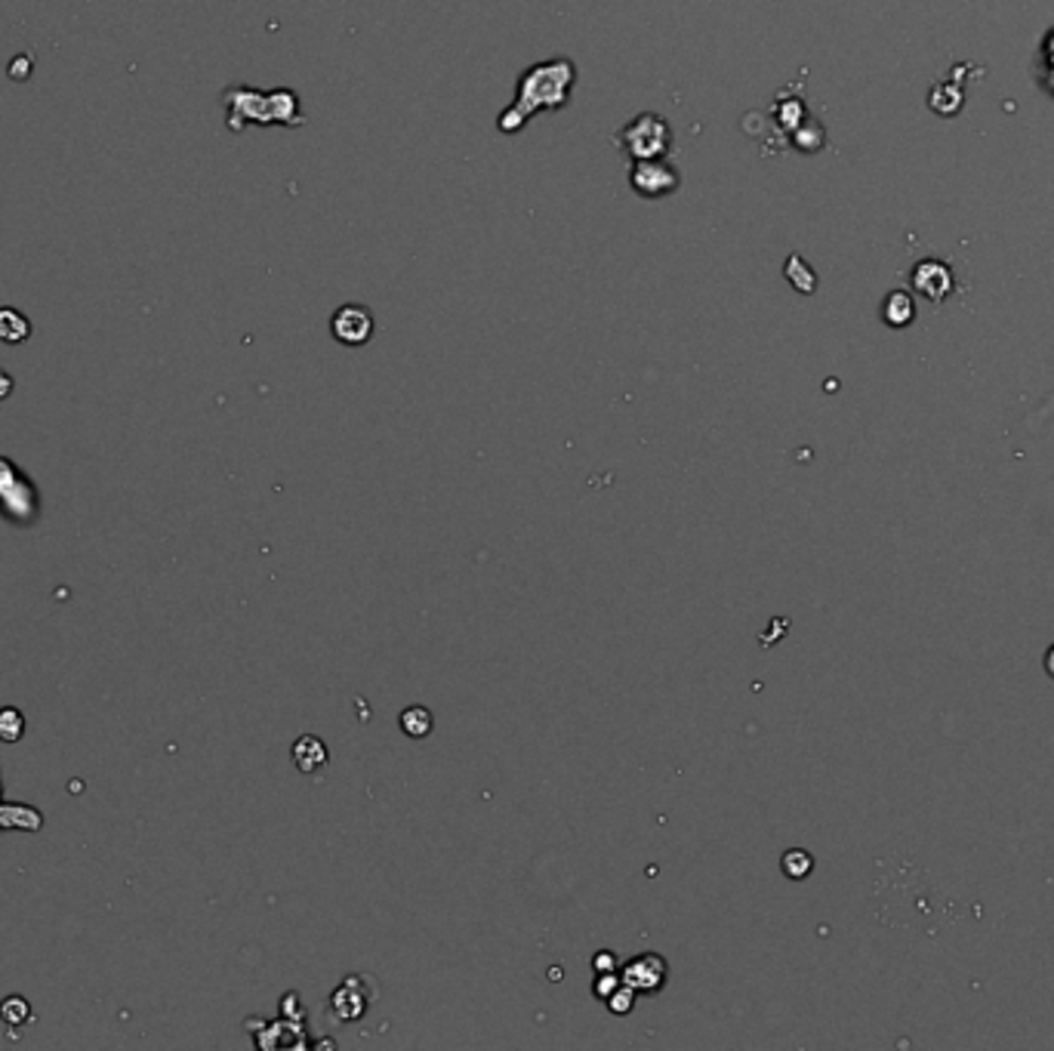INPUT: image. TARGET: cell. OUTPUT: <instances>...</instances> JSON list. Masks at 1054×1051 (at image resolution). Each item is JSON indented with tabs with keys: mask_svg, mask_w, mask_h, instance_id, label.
Wrapping results in <instances>:
<instances>
[{
	"mask_svg": "<svg viewBox=\"0 0 1054 1051\" xmlns=\"http://www.w3.org/2000/svg\"><path fill=\"white\" fill-rule=\"evenodd\" d=\"M577 84V69L567 59L540 62L518 77V93L510 109L500 114L503 133H518L527 121L543 109H564L571 87Z\"/></svg>",
	"mask_w": 1054,
	"mask_h": 1051,
	"instance_id": "6da1fadb",
	"label": "cell"
},
{
	"mask_svg": "<svg viewBox=\"0 0 1054 1051\" xmlns=\"http://www.w3.org/2000/svg\"><path fill=\"white\" fill-rule=\"evenodd\" d=\"M617 143L623 151H629L636 161L641 158H663L670 148V124L660 114H638L636 121H629L626 127L620 130Z\"/></svg>",
	"mask_w": 1054,
	"mask_h": 1051,
	"instance_id": "7a4b0ae2",
	"label": "cell"
},
{
	"mask_svg": "<svg viewBox=\"0 0 1054 1051\" xmlns=\"http://www.w3.org/2000/svg\"><path fill=\"white\" fill-rule=\"evenodd\" d=\"M629 180H633V188L638 195L660 198V195H670V192L678 188V170L666 161H660V158H641V161L633 163Z\"/></svg>",
	"mask_w": 1054,
	"mask_h": 1051,
	"instance_id": "3957f363",
	"label": "cell"
},
{
	"mask_svg": "<svg viewBox=\"0 0 1054 1051\" xmlns=\"http://www.w3.org/2000/svg\"><path fill=\"white\" fill-rule=\"evenodd\" d=\"M330 330H333V337L343 345H364L373 337V315H370L367 306L346 303V306H340L333 311Z\"/></svg>",
	"mask_w": 1054,
	"mask_h": 1051,
	"instance_id": "277c9868",
	"label": "cell"
},
{
	"mask_svg": "<svg viewBox=\"0 0 1054 1051\" xmlns=\"http://www.w3.org/2000/svg\"><path fill=\"white\" fill-rule=\"evenodd\" d=\"M623 983H629L636 993H657L666 983V962L657 953H641L623 965Z\"/></svg>",
	"mask_w": 1054,
	"mask_h": 1051,
	"instance_id": "5b68a950",
	"label": "cell"
},
{
	"mask_svg": "<svg viewBox=\"0 0 1054 1051\" xmlns=\"http://www.w3.org/2000/svg\"><path fill=\"white\" fill-rule=\"evenodd\" d=\"M912 284H916V291L922 293V296H928L931 303H941L946 293L953 291V274H949V269H946L944 262L928 259V262H919V266H916V272H912Z\"/></svg>",
	"mask_w": 1054,
	"mask_h": 1051,
	"instance_id": "8992f818",
	"label": "cell"
},
{
	"mask_svg": "<svg viewBox=\"0 0 1054 1051\" xmlns=\"http://www.w3.org/2000/svg\"><path fill=\"white\" fill-rule=\"evenodd\" d=\"M293 761L303 774H315L328 765V746L321 744L315 734H306L293 744Z\"/></svg>",
	"mask_w": 1054,
	"mask_h": 1051,
	"instance_id": "52a82bcc",
	"label": "cell"
},
{
	"mask_svg": "<svg viewBox=\"0 0 1054 1051\" xmlns=\"http://www.w3.org/2000/svg\"><path fill=\"white\" fill-rule=\"evenodd\" d=\"M32 333V325L25 315H19L16 308H0V340L3 343H22L28 340Z\"/></svg>",
	"mask_w": 1054,
	"mask_h": 1051,
	"instance_id": "ba28073f",
	"label": "cell"
},
{
	"mask_svg": "<svg viewBox=\"0 0 1054 1051\" xmlns=\"http://www.w3.org/2000/svg\"><path fill=\"white\" fill-rule=\"evenodd\" d=\"M885 321H888L891 327H904V325H909L912 321V300H909L907 293H891L888 296V303H885Z\"/></svg>",
	"mask_w": 1054,
	"mask_h": 1051,
	"instance_id": "9c48e42d",
	"label": "cell"
},
{
	"mask_svg": "<svg viewBox=\"0 0 1054 1051\" xmlns=\"http://www.w3.org/2000/svg\"><path fill=\"white\" fill-rule=\"evenodd\" d=\"M401 728H404V734H410V737H426V734L432 731V716H429L422 707H410L404 716H401Z\"/></svg>",
	"mask_w": 1054,
	"mask_h": 1051,
	"instance_id": "30bf717a",
	"label": "cell"
},
{
	"mask_svg": "<svg viewBox=\"0 0 1054 1051\" xmlns=\"http://www.w3.org/2000/svg\"><path fill=\"white\" fill-rule=\"evenodd\" d=\"M22 731H25V719H22V712L13 707L3 709V712H0V741L16 744L19 737H22Z\"/></svg>",
	"mask_w": 1054,
	"mask_h": 1051,
	"instance_id": "8fae6325",
	"label": "cell"
},
{
	"mask_svg": "<svg viewBox=\"0 0 1054 1051\" xmlns=\"http://www.w3.org/2000/svg\"><path fill=\"white\" fill-rule=\"evenodd\" d=\"M811 867H814V860H811L808 852H786V857H783V872L789 879H805L811 872Z\"/></svg>",
	"mask_w": 1054,
	"mask_h": 1051,
	"instance_id": "7c38bea8",
	"label": "cell"
},
{
	"mask_svg": "<svg viewBox=\"0 0 1054 1051\" xmlns=\"http://www.w3.org/2000/svg\"><path fill=\"white\" fill-rule=\"evenodd\" d=\"M608 1002V1009L614 1012V1015H626V1012H633V1002H636V990L629 987V983H620L617 990L611 993V997L604 999Z\"/></svg>",
	"mask_w": 1054,
	"mask_h": 1051,
	"instance_id": "4fadbf2b",
	"label": "cell"
},
{
	"mask_svg": "<svg viewBox=\"0 0 1054 1051\" xmlns=\"http://www.w3.org/2000/svg\"><path fill=\"white\" fill-rule=\"evenodd\" d=\"M0 1017H3L7 1024L19 1027L22 1021H28V1017H32V1012H28V1002H25V999H19V997H10L7 1002H3V1009H0Z\"/></svg>",
	"mask_w": 1054,
	"mask_h": 1051,
	"instance_id": "5bb4252c",
	"label": "cell"
},
{
	"mask_svg": "<svg viewBox=\"0 0 1054 1051\" xmlns=\"http://www.w3.org/2000/svg\"><path fill=\"white\" fill-rule=\"evenodd\" d=\"M620 983H623V978H617V971H611V975H599L596 987H592V993H596L599 999H608L614 990H617Z\"/></svg>",
	"mask_w": 1054,
	"mask_h": 1051,
	"instance_id": "9a60e30c",
	"label": "cell"
},
{
	"mask_svg": "<svg viewBox=\"0 0 1054 1051\" xmlns=\"http://www.w3.org/2000/svg\"><path fill=\"white\" fill-rule=\"evenodd\" d=\"M592 968H596V975H611V971H617V956L611 950H601L592 960Z\"/></svg>",
	"mask_w": 1054,
	"mask_h": 1051,
	"instance_id": "2e32d148",
	"label": "cell"
},
{
	"mask_svg": "<svg viewBox=\"0 0 1054 1051\" xmlns=\"http://www.w3.org/2000/svg\"><path fill=\"white\" fill-rule=\"evenodd\" d=\"M10 392H13V380H10V374L0 370V401L10 399Z\"/></svg>",
	"mask_w": 1054,
	"mask_h": 1051,
	"instance_id": "e0dca14e",
	"label": "cell"
},
{
	"mask_svg": "<svg viewBox=\"0 0 1054 1051\" xmlns=\"http://www.w3.org/2000/svg\"><path fill=\"white\" fill-rule=\"evenodd\" d=\"M1045 672L1054 679V645L1049 648V653H1045Z\"/></svg>",
	"mask_w": 1054,
	"mask_h": 1051,
	"instance_id": "ac0fdd59",
	"label": "cell"
}]
</instances>
